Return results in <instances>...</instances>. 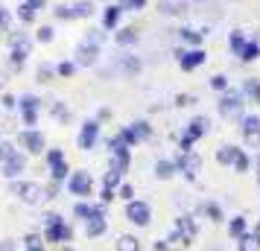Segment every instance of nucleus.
Masks as SVG:
<instances>
[{
    "label": "nucleus",
    "mask_w": 260,
    "mask_h": 251,
    "mask_svg": "<svg viewBox=\"0 0 260 251\" xmlns=\"http://www.w3.org/2000/svg\"><path fill=\"white\" fill-rule=\"evenodd\" d=\"M237 149H240V146H234V144H222L219 149H216V164H222V167H234Z\"/></svg>",
    "instance_id": "nucleus-28"
},
{
    "label": "nucleus",
    "mask_w": 260,
    "mask_h": 251,
    "mask_svg": "<svg viewBox=\"0 0 260 251\" xmlns=\"http://www.w3.org/2000/svg\"><path fill=\"white\" fill-rule=\"evenodd\" d=\"M53 38H56V32H53V26H38L36 41H41V44H50Z\"/></svg>",
    "instance_id": "nucleus-47"
},
{
    "label": "nucleus",
    "mask_w": 260,
    "mask_h": 251,
    "mask_svg": "<svg viewBox=\"0 0 260 251\" xmlns=\"http://www.w3.org/2000/svg\"><path fill=\"white\" fill-rule=\"evenodd\" d=\"M6 26H9V12L0 6V29H6Z\"/></svg>",
    "instance_id": "nucleus-55"
},
{
    "label": "nucleus",
    "mask_w": 260,
    "mask_h": 251,
    "mask_svg": "<svg viewBox=\"0 0 260 251\" xmlns=\"http://www.w3.org/2000/svg\"><path fill=\"white\" fill-rule=\"evenodd\" d=\"M155 251H170V239H155Z\"/></svg>",
    "instance_id": "nucleus-56"
},
{
    "label": "nucleus",
    "mask_w": 260,
    "mask_h": 251,
    "mask_svg": "<svg viewBox=\"0 0 260 251\" xmlns=\"http://www.w3.org/2000/svg\"><path fill=\"white\" fill-rule=\"evenodd\" d=\"M132 167V152H123V155H108V169H117V172H129Z\"/></svg>",
    "instance_id": "nucleus-30"
},
{
    "label": "nucleus",
    "mask_w": 260,
    "mask_h": 251,
    "mask_svg": "<svg viewBox=\"0 0 260 251\" xmlns=\"http://www.w3.org/2000/svg\"><path fill=\"white\" fill-rule=\"evenodd\" d=\"M254 167H257V187H260V149H257V155H254Z\"/></svg>",
    "instance_id": "nucleus-61"
},
{
    "label": "nucleus",
    "mask_w": 260,
    "mask_h": 251,
    "mask_svg": "<svg viewBox=\"0 0 260 251\" xmlns=\"http://www.w3.org/2000/svg\"><path fill=\"white\" fill-rule=\"evenodd\" d=\"M196 105V94H176V108Z\"/></svg>",
    "instance_id": "nucleus-49"
},
{
    "label": "nucleus",
    "mask_w": 260,
    "mask_h": 251,
    "mask_svg": "<svg viewBox=\"0 0 260 251\" xmlns=\"http://www.w3.org/2000/svg\"><path fill=\"white\" fill-rule=\"evenodd\" d=\"M100 129H103V126H100V120H85L82 126H79V134H76V144H79V149H82V152H91V149H94L96 144H100Z\"/></svg>",
    "instance_id": "nucleus-9"
},
{
    "label": "nucleus",
    "mask_w": 260,
    "mask_h": 251,
    "mask_svg": "<svg viewBox=\"0 0 260 251\" xmlns=\"http://www.w3.org/2000/svg\"><path fill=\"white\" fill-rule=\"evenodd\" d=\"M53 15L59 18V21H76V15H73V3L68 6V3H59L56 9H53Z\"/></svg>",
    "instance_id": "nucleus-44"
},
{
    "label": "nucleus",
    "mask_w": 260,
    "mask_h": 251,
    "mask_svg": "<svg viewBox=\"0 0 260 251\" xmlns=\"http://www.w3.org/2000/svg\"><path fill=\"white\" fill-rule=\"evenodd\" d=\"M108 231V219L106 216H94V219H88V222H85V237H103V234H106Z\"/></svg>",
    "instance_id": "nucleus-25"
},
{
    "label": "nucleus",
    "mask_w": 260,
    "mask_h": 251,
    "mask_svg": "<svg viewBox=\"0 0 260 251\" xmlns=\"http://www.w3.org/2000/svg\"><path fill=\"white\" fill-rule=\"evenodd\" d=\"M208 35V29H190V26H181L178 29V38L184 47H202V38Z\"/></svg>",
    "instance_id": "nucleus-23"
},
{
    "label": "nucleus",
    "mask_w": 260,
    "mask_h": 251,
    "mask_svg": "<svg viewBox=\"0 0 260 251\" xmlns=\"http://www.w3.org/2000/svg\"><path fill=\"white\" fill-rule=\"evenodd\" d=\"M50 114H53V120H56V123H61V126H64V123H71V108L64 105V102H61V99H50Z\"/></svg>",
    "instance_id": "nucleus-27"
},
{
    "label": "nucleus",
    "mask_w": 260,
    "mask_h": 251,
    "mask_svg": "<svg viewBox=\"0 0 260 251\" xmlns=\"http://www.w3.org/2000/svg\"><path fill=\"white\" fill-rule=\"evenodd\" d=\"M117 251H141V239L132 234H120L117 237Z\"/></svg>",
    "instance_id": "nucleus-37"
},
{
    "label": "nucleus",
    "mask_w": 260,
    "mask_h": 251,
    "mask_svg": "<svg viewBox=\"0 0 260 251\" xmlns=\"http://www.w3.org/2000/svg\"><path fill=\"white\" fill-rule=\"evenodd\" d=\"M44 158H47V167H50V164H59V161H64V152H61V149H47V152H44Z\"/></svg>",
    "instance_id": "nucleus-51"
},
{
    "label": "nucleus",
    "mask_w": 260,
    "mask_h": 251,
    "mask_svg": "<svg viewBox=\"0 0 260 251\" xmlns=\"http://www.w3.org/2000/svg\"><path fill=\"white\" fill-rule=\"evenodd\" d=\"M208 85H211V91H219V94H225V91L231 88L225 73H216V76H211V79H208Z\"/></svg>",
    "instance_id": "nucleus-42"
},
{
    "label": "nucleus",
    "mask_w": 260,
    "mask_h": 251,
    "mask_svg": "<svg viewBox=\"0 0 260 251\" xmlns=\"http://www.w3.org/2000/svg\"><path fill=\"white\" fill-rule=\"evenodd\" d=\"M237 245H240V251H260V242L254 239V234H251V231H248L246 237L237 239Z\"/></svg>",
    "instance_id": "nucleus-43"
},
{
    "label": "nucleus",
    "mask_w": 260,
    "mask_h": 251,
    "mask_svg": "<svg viewBox=\"0 0 260 251\" xmlns=\"http://www.w3.org/2000/svg\"><path fill=\"white\" fill-rule=\"evenodd\" d=\"M15 105H18V99H12V96H3V108H9V111H12Z\"/></svg>",
    "instance_id": "nucleus-58"
},
{
    "label": "nucleus",
    "mask_w": 260,
    "mask_h": 251,
    "mask_svg": "<svg viewBox=\"0 0 260 251\" xmlns=\"http://www.w3.org/2000/svg\"><path fill=\"white\" fill-rule=\"evenodd\" d=\"M73 61L79 64V67H94L96 61H100V44H91V41H82L76 53H73Z\"/></svg>",
    "instance_id": "nucleus-15"
},
{
    "label": "nucleus",
    "mask_w": 260,
    "mask_h": 251,
    "mask_svg": "<svg viewBox=\"0 0 260 251\" xmlns=\"http://www.w3.org/2000/svg\"><path fill=\"white\" fill-rule=\"evenodd\" d=\"M68 193L76 196V199H88V196H94V178H91V172H85V169L71 172V178H68Z\"/></svg>",
    "instance_id": "nucleus-5"
},
{
    "label": "nucleus",
    "mask_w": 260,
    "mask_h": 251,
    "mask_svg": "<svg viewBox=\"0 0 260 251\" xmlns=\"http://www.w3.org/2000/svg\"><path fill=\"white\" fill-rule=\"evenodd\" d=\"M44 242H47V239L41 237V234H26L24 237V251H47Z\"/></svg>",
    "instance_id": "nucleus-38"
},
{
    "label": "nucleus",
    "mask_w": 260,
    "mask_h": 251,
    "mask_svg": "<svg viewBox=\"0 0 260 251\" xmlns=\"http://www.w3.org/2000/svg\"><path fill=\"white\" fill-rule=\"evenodd\" d=\"M208 132H211V117H205V114H196V117L184 126V134H187L190 140H202Z\"/></svg>",
    "instance_id": "nucleus-17"
},
{
    "label": "nucleus",
    "mask_w": 260,
    "mask_h": 251,
    "mask_svg": "<svg viewBox=\"0 0 260 251\" xmlns=\"http://www.w3.org/2000/svg\"><path fill=\"white\" fill-rule=\"evenodd\" d=\"M146 3H149V0H120V6H123L126 12H141V9H146Z\"/></svg>",
    "instance_id": "nucleus-46"
},
{
    "label": "nucleus",
    "mask_w": 260,
    "mask_h": 251,
    "mask_svg": "<svg viewBox=\"0 0 260 251\" xmlns=\"http://www.w3.org/2000/svg\"><path fill=\"white\" fill-rule=\"evenodd\" d=\"M187 0H161L158 3V12L161 15H187Z\"/></svg>",
    "instance_id": "nucleus-26"
},
{
    "label": "nucleus",
    "mask_w": 260,
    "mask_h": 251,
    "mask_svg": "<svg viewBox=\"0 0 260 251\" xmlns=\"http://www.w3.org/2000/svg\"><path fill=\"white\" fill-rule=\"evenodd\" d=\"M248 44V35H246V29H231L228 32V50H231V56H243V50H246Z\"/></svg>",
    "instance_id": "nucleus-21"
},
{
    "label": "nucleus",
    "mask_w": 260,
    "mask_h": 251,
    "mask_svg": "<svg viewBox=\"0 0 260 251\" xmlns=\"http://www.w3.org/2000/svg\"><path fill=\"white\" fill-rule=\"evenodd\" d=\"M173 161H176L178 172H181L184 178L196 181V175H199V169H202V155H199V152H178Z\"/></svg>",
    "instance_id": "nucleus-10"
},
{
    "label": "nucleus",
    "mask_w": 260,
    "mask_h": 251,
    "mask_svg": "<svg viewBox=\"0 0 260 251\" xmlns=\"http://www.w3.org/2000/svg\"><path fill=\"white\" fill-rule=\"evenodd\" d=\"M117 67H120L123 73H126V76H138L143 64H141V59H135V56H120Z\"/></svg>",
    "instance_id": "nucleus-32"
},
{
    "label": "nucleus",
    "mask_w": 260,
    "mask_h": 251,
    "mask_svg": "<svg viewBox=\"0 0 260 251\" xmlns=\"http://www.w3.org/2000/svg\"><path fill=\"white\" fill-rule=\"evenodd\" d=\"M73 216L76 219H94V216H106V202H88V199H79V202L73 204Z\"/></svg>",
    "instance_id": "nucleus-16"
},
{
    "label": "nucleus",
    "mask_w": 260,
    "mask_h": 251,
    "mask_svg": "<svg viewBox=\"0 0 260 251\" xmlns=\"http://www.w3.org/2000/svg\"><path fill=\"white\" fill-rule=\"evenodd\" d=\"M24 172H26V155L18 152V149H9L6 158H3V175L9 181H18Z\"/></svg>",
    "instance_id": "nucleus-12"
},
{
    "label": "nucleus",
    "mask_w": 260,
    "mask_h": 251,
    "mask_svg": "<svg viewBox=\"0 0 260 251\" xmlns=\"http://www.w3.org/2000/svg\"><path fill=\"white\" fill-rule=\"evenodd\" d=\"M114 41H117L120 47H135V44L141 41V32H138L135 26H117V29H114Z\"/></svg>",
    "instance_id": "nucleus-20"
},
{
    "label": "nucleus",
    "mask_w": 260,
    "mask_h": 251,
    "mask_svg": "<svg viewBox=\"0 0 260 251\" xmlns=\"http://www.w3.org/2000/svg\"><path fill=\"white\" fill-rule=\"evenodd\" d=\"M0 251H15V239H0Z\"/></svg>",
    "instance_id": "nucleus-57"
},
{
    "label": "nucleus",
    "mask_w": 260,
    "mask_h": 251,
    "mask_svg": "<svg viewBox=\"0 0 260 251\" xmlns=\"http://www.w3.org/2000/svg\"><path fill=\"white\" fill-rule=\"evenodd\" d=\"M53 76H59L56 73V64H41L38 67V82H53Z\"/></svg>",
    "instance_id": "nucleus-45"
},
{
    "label": "nucleus",
    "mask_w": 260,
    "mask_h": 251,
    "mask_svg": "<svg viewBox=\"0 0 260 251\" xmlns=\"http://www.w3.org/2000/svg\"><path fill=\"white\" fill-rule=\"evenodd\" d=\"M251 234H254V239H257V242H260V222H257V225H254V231H251Z\"/></svg>",
    "instance_id": "nucleus-62"
},
{
    "label": "nucleus",
    "mask_w": 260,
    "mask_h": 251,
    "mask_svg": "<svg viewBox=\"0 0 260 251\" xmlns=\"http://www.w3.org/2000/svg\"><path fill=\"white\" fill-rule=\"evenodd\" d=\"M117 199H123V202H132V199H135V187L123 181V184L117 187Z\"/></svg>",
    "instance_id": "nucleus-48"
},
{
    "label": "nucleus",
    "mask_w": 260,
    "mask_h": 251,
    "mask_svg": "<svg viewBox=\"0 0 260 251\" xmlns=\"http://www.w3.org/2000/svg\"><path fill=\"white\" fill-rule=\"evenodd\" d=\"M29 50H32V41H29L24 32L12 35V53H9V61H12L15 67H21V64L29 59Z\"/></svg>",
    "instance_id": "nucleus-14"
},
{
    "label": "nucleus",
    "mask_w": 260,
    "mask_h": 251,
    "mask_svg": "<svg viewBox=\"0 0 260 251\" xmlns=\"http://www.w3.org/2000/svg\"><path fill=\"white\" fill-rule=\"evenodd\" d=\"M18 144L24 146L26 155H41V152H47V140H44V134L38 132V129H24V132L18 134Z\"/></svg>",
    "instance_id": "nucleus-13"
},
{
    "label": "nucleus",
    "mask_w": 260,
    "mask_h": 251,
    "mask_svg": "<svg viewBox=\"0 0 260 251\" xmlns=\"http://www.w3.org/2000/svg\"><path fill=\"white\" fill-rule=\"evenodd\" d=\"M76 70H79V64H76L73 59L59 61V64H56V73H59V79H71V76H73Z\"/></svg>",
    "instance_id": "nucleus-39"
},
{
    "label": "nucleus",
    "mask_w": 260,
    "mask_h": 251,
    "mask_svg": "<svg viewBox=\"0 0 260 251\" xmlns=\"http://www.w3.org/2000/svg\"><path fill=\"white\" fill-rule=\"evenodd\" d=\"M260 59V38H248L246 50H243V56H240V61L243 64H251V61Z\"/></svg>",
    "instance_id": "nucleus-33"
},
{
    "label": "nucleus",
    "mask_w": 260,
    "mask_h": 251,
    "mask_svg": "<svg viewBox=\"0 0 260 251\" xmlns=\"http://www.w3.org/2000/svg\"><path fill=\"white\" fill-rule=\"evenodd\" d=\"M176 175H178V167L173 158H158L155 161V178L158 181H170V178H176Z\"/></svg>",
    "instance_id": "nucleus-19"
},
{
    "label": "nucleus",
    "mask_w": 260,
    "mask_h": 251,
    "mask_svg": "<svg viewBox=\"0 0 260 251\" xmlns=\"http://www.w3.org/2000/svg\"><path fill=\"white\" fill-rule=\"evenodd\" d=\"M126 219H129L132 225L146 228L149 222H152V207H149V202H143V199L126 202Z\"/></svg>",
    "instance_id": "nucleus-8"
},
{
    "label": "nucleus",
    "mask_w": 260,
    "mask_h": 251,
    "mask_svg": "<svg viewBox=\"0 0 260 251\" xmlns=\"http://www.w3.org/2000/svg\"><path fill=\"white\" fill-rule=\"evenodd\" d=\"M257 222H260V219H257Z\"/></svg>",
    "instance_id": "nucleus-64"
},
{
    "label": "nucleus",
    "mask_w": 260,
    "mask_h": 251,
    "mask_svg": "<svg viewBox=\"0 0 260 251\" xmlns=\"http://www.w3.org/2000/svg\"><path fill=\"white\" fill-rule=\"evenodd\" d=\"M18 18H21V24H36V18H38V12L36 9H32V6H29V3H21V6H18Z\"/></svg>",
    "instance_id": "nucleus-40"
},
{
    "label": "nucleus",
    "mask_w": 260,
    "mask_h": 251,
    "mask_svg": "<svg viewBox=\"0 0 260 251\" xmlns=\"http://www.w3.org/2000/svg\"><path fill=\"white\" fill-rule=\"evenodd\" d=\"M251 164H254V161H251V158H248V152L246 149H243V146H240V149H237V158H234V172H248V169H251Z\"/></svg>",
    "instance_id": "nucleus-36"
},
{
    "label": "nucleus",
    "mask_w": 260,
    "mask_h": 251,
    "mask_svg": "<svg viewBox=\"0 0 260 251\" xmlns=\"http://www.w3.org/2000/svg\"><path fill=\"white\" fill-rule=\"evenodd\" d=\"M9 190H12L15 199H21L24 204L29 207H36L47 199V190H44V184H38V181H9Z\"/></svg>",
    "instance_id": "nucleus-3"
},
{
    "label": "nucleus",
    "mask_w": 260,
    "mask_h": 251,
    "mask_svg": "<svg viewBox=\"0 0 260 251\" xmlns=\"http://www.w3.org/2000/svg\"><path fill=\"white\" fill-rule=\"evenodd\" d=\"M41 222H44V239H47V242H56V245L73 242V225L64 222L59 213H44Z\"/></svg>",
    "instance_id": "nucleus-1"
},
{
    "label": "nucleus",
    "mask_w": 260,
    "mask_h": 251,
    "mask_svg": "<svg viewBox=\"0 0 260 251\" xmlns=\"http://www.w3.org/2000/svg\"><path fill=\"white\" fill-rule=\"evenodd\" d=\"M240 132L248 149H260V117L257 114H243L240 117Z\"/></svg>",
    "instance_id": "nucleus-11"
},
{
    "label": "nucleus",
    "mask_w": 260,
    "mask_h": 251,
    "mask_svg": "<svg viewBox=\"0 0 260 251\" xmlns=\"http://www.w3.org/2000/svg\"><path fill=\"white\" fill-rule=\"evenodd\" d=\"M61 251H76V248H71V245H64V248H61Z\"/></svg>",
    "instance_id": "nucleus-63"
},
{
    "label": "nucleus",
    "mask_w": 260,
    "mask_h": 251,
    "mask_svg": "<svg viewBox=\"0 0 260 251\" xmlns=\"http://www.w3.org/2000/svg\"><path fill=\"white\" fill-rule=\"evenodd\" d=\"M120 184H123V172H117V169H108L106 175H103V190L117 193Z\"/></svg>",
    "instance_id": "nucleus-35"
},
{
    "label": "nucleus",
    "mask_w": 260,
    "mask_h": 251,
    "mask_svg": "<svg viewBox=\"0 0 260 251\" xmlns=\"http://www.w3.org/2000/svg\"><path fill=\"white\" fill-rule=\"evenodd\" d=\"M123 12H126V9H123L120 3H108L106 9H103V29H106V32H114L120 26V21H123Z\"/></svg>",
    "instance_id": "nucleus-18"
},
{
    "label": "nucleus",
    "mask_w": 260,
    "mask_h": 251,
    "mask_svg": "<svg viewBox=\"0 0 260 251\" xmlns=\"http://www.w3.org/2000/svg\"><path fill=\"white\" fill-rule=\"evenodd\" d=\"M193 146H196V140H190L187 134H181V137H178V152H196Z\"/></svg>",
    "instance_id": "nucleus-52"
},
{
    "label": "nucleus",
    "mask_w": 260,
    "mask_h": 251,
    "mask_svg": "<svg viewBox=\"0 0 260 251\" xmlns=\"http://www.w3.org/2000/svg\"><path fill=\"white\" fill-rule=\"evenodd\" d=\"M26 3H29V6L36 9V12H41V9H47V0H26Z\"/></svg>",
    "instance_id": "nucleus-54"
},
{
    "label": "nucleus",
    "mask_w": 260,
    "mask_h": 251,
    "mask_svg": "<svg viewBox=\"0 0 260 251\" xmlns=\"http://www.w3.org/2000/svg\"><path fill=\"white\" fill-rule=\"evenodd\" d=\"M246 94L243 88H228L225 94H219V102H216V111L219 117L225 120H234V117H243V108H246Z\"/></svg>",
    "instance_id": "nucleus-2"
},
{
    "label": "nucleus",
    "mask_w": 260,
    "mask_h": 251,
    "mask_svg": "<svg viewBox=\"0 0 260 251\" xmlns=\"http://www.w3.org/2000/svg\"><path fill=\"white\" fill-rule=\"evenodd\" d=\"M111 117V111H108V108H100V114H96V120H108Z\"/></svg>",
    "instance_id": "nucleus-60"
},
{
    "label": "nucleus",
    "mask_w": 260,
    "mask_h": 251,
    "mask_svg": "<svg viewBox=\"0 0 260 251\" xmlns=\"http://www.w3.org/2000/svg\"><path fill=\"white\" fill-rule=\"evenodd\" d=\"M44 190H47V199H56V196H59V190H61V184H59V181L50 178V184L44 187Z\"/></svg>",
    "instance_id": "nucleus-53"
},
{
    "label": "nucleus",
    "mask_w": 260,
    "mask_h": 251,
    "mask_svg": "<svg viewBox=\"0 0 260 251\" xmlns=\"http://www.w3.org/2000/svg\"><path fill=\"white\" fill-rule=\"evenodd\" d=\"M9 149H12V146H9V144H3V140H0V161L6 158V152H9Z\"/></svg>",
    "instance_id": "nucleus-59"
},
{
    "label": "nucleus",
    "mask_w": 260,
    "mask_h": 251,
    "mask_svg": "<svg viewBox=\"0 0 260 251\" xmlns=\"http://www.w3.org/2000/svg\"><path fill=\"white\" fill-rule=\"evenodd\" d=\"M248 234V222H246V216L243 213H237V216H231V219H228V237L234 239H240V237H246Z\"/></svg>",
    "instance_id": "nucleus-24"
},
{
    "label": "nucleus",
    "mask_w": 260,
    "mask_h": 251,
    "mask_svg": "<svg viewBox=\"0 0 260 251\" xmlns=\"http://www.w3.org/2000/svg\"><path fill=\"white\" fill-rule=\"evenodd\" d=\"M18 114H21L26 129H32V126L38 123V114H41V99H38L36 94L18 96Z\"/></svg>",
    "instance_id": "nucleus-7"
},
{
    "label": "nucleus",
    "mask_w": 260,
    "mask_h": 251,
    "mask_svg": "<svg viewBox=\"0 0 260 251\" xmlns=\"http://www.w3.org/2000/svg\"><path fill=\"white\" fill-rule=\"evenodd\" d=\"M73 15H76V18H91V15H94V3H91V0H76V3H73Z\"/></svg>",
    "instance_id": "nucleus-41"
},
{
    "label": "nucleus",
    "mask_w": 260,
    "mask_h": 251,
    "mask_svg": "<svg viewBox=\"0 0 260 251\" xmlns=\"http://www.w3.org/2000/svg\"><path fill=\"white\" fill-rule=\"evenodd\" d=\"M243 94H246L248 102H257L260 105V79L257 76H248L246 82H243Z\"/></svg>",
    "instance_id": "nucleus-31"
},
{
    "label": "nucleus",
    "mask_w": 260,
    "mask_h": 251,
    "mask_svg": "<svg viewBox=\"0 0 260 251\" xmlns=\"http://www.w3.org/2000/svg\"><path fill=\"white\" fill-rule=\"evenodd\" d=\"M205 59H208V53H205L202 47H178L176 50V61H178V67H181L184 73H193L196 67H202Z\"/></svg>",
    "instance_id": "nucleus-4"
},
{
    "label": "nucleus",
    "mask_w": 260,
    "mask_h": 251,
    "mask_svg": "<svg viewBox=\"0 0 260 251\" xmlns=\"http://www.w3.org/2000/svg\"><path fill=\"white\" fill-rule=\"evenodd\" d=\"M176 231H181V234L193 242V239L199 237V222H196L190 213H184V216H178V219H176Z\"/></svg>",
    "instance_id": "nucleus-22"
},
{
    "label": "nucleus",
    "mask_w": 260,
    "mask_h": 251,
    "mask_svg": "<svg viewBox=\"0 0 260 251\" xmlns=\"http://www.w3.org/2000/svg\"><path fill=\"white\" fill-rule=\"evenodd\" d=\"M202 213L208 216V219H211L213 225H216V222H225V213H222V204H219V202H213V199H208V202L202 204Z\"/></svg>",
    "instance_id": "nucleus-29"
},
{
    "label": "nucleus",
    "mask_w": 260,
    "mask_h": 251,
    "mask_svg": "<svg viewBox=\"0 0 260 251\" xmlns=\"http://www.w3.org/2000/svg\"><path fill=\"white\" fill-rule=\"evenodd\" d=\"M85 41H91V44H103V41H106V29H88Z\"/></svg>",
    "instance_id": "nucleus-50"
},
{
    "label": "nucleus",
    "mask_w": 260,
    "mask_h": 251,
    "mask_svg": "<svg viewBox=\"0 0 260 251\" xmlns=\"http://www.w3.org/2000/svg\"><path fill=\"white\" fill-rule=\"evenodd\" d=\"M50 178L59 181V184H68V178H71V167H68V161L50 164Z\"/></svg>",
    "instance_id": "nucleus-34"
},
{
    "label": "nucleus",
    "mask_w": 260,
    "mask_h": 251,
    "mask_svg": "<svg viewBox=\"0 0 260 251\" xmlns=\"http://www.w3.org/2000/svg\"><path fill=\"white\" fill-rule=\"evenodd\" d=\"M120 134L126 137L129 146H138V144H146L152 137V126H149V120H132L129 126L120 129Z\"/></svg>",
    "instance_id": "nucleus-6"
}]
</instances>
